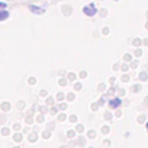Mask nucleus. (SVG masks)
Here are the masks:
<instances>
[{
	"instance_id": "6",
	"label": "nucleus",
	"mask_w": 148,
	"mask_h": 148,
	"mask_svg": "<svg viewBox=\"0 0 148 148\" xmlns=\"http://www.w3.org/2000/svg\"><path fill=\"white\" fill-rule=\"evenodd\" d=\"M145 129H147V132H148V121L145 123Z\"/></svg>"
},
{
	"instance_id": "1",
	"label": "nucleus",
	"mask_w": 148,
	"mask_h": 148,
	"mask_svg": "<svg viewBox=\"0 0 148 148\" xmlns=\"http://www.w3.org/2000/svg\"><path fill=\"white\" fill-rule=\"evenodd\" d=\"M82 12H84L86 16H94L98 12V10L93 3H90V4H88V5H85V7L82 8Z\"/></svg>"
},
{
	"instance_id": "2",
	"label": "nucleus",
	"mask_w": 148,
	"mask_h": 148,
	"mask_svg": "<svg viewBox=\"0 0 148 148\" xmlns=\"http://www.w3.org/2000/svg\"><path fill=\"white\" fill-rule=\"evenodd\" d=\"M121 104H123V100L121 98H112L109 102H108V106H109L110 109H117V108H120Z\"/></svg>"
},
{
	"instance_id": "5",
	"label": "nucleus",
	"mask_w": 148,
	"mask_h": 148,
	"mask_svg": "<svg viewBox=\"0 0 148 148\" xmlns=\"http://www.w3.org/2000/svg\"><path fill=\"white\" fill-rule=\"evenodd\" d=\"M5 7H7V4L4 3V1H0V10H4Z\"/></svg>"
},
{
	"instance_id": "4",
	"label": "nucleus",
	"mask_w": 148,
	"mask_h": 148,
	"mask_svg": "<svg viewBox=\"0 0 148 148\" xmlns=\"http://www.w3.org/2000/svg\"><path fill=\"white\" fill-rule=\"evenodd\" d=\"M8 16H10V12H8L7 10H0V22L5 20Z\"/></svg>"
},
{
	"instance_id": "3",
	"label": "nucleus",
	"mask_w": 148,
	"mask_h": 148,
	"mask_svg": "<svg viewBox=\"0 0 148 148\" xmlns=\"http://www.w3.org/2000/svg\"><path fill=\"white\" fill-rule=\"evenodd\" d=\"M30 11L32 12V14H36V15H42V14H45V8L42 7H38V5H30Z\"/></svg>"
}]
</instances>
